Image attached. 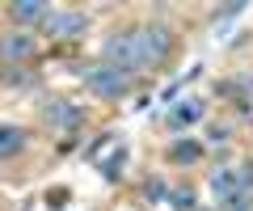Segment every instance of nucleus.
<instances>
[{"instance_id":"nucleus-4","label":"nucleus","mask_w":253,"mask_h":211,"mask_svg":"<svg viewBox=\"0 0 253 211\" xmlns=\"http://www.w3.org/2000/svg\"><path fill=\"white\" fill-rule=\"evenodd\" d=\"M42 119L51 123L55 131H76L84 114H81V106H72V101H46V106H42Z\"/></svg>"},{"instance_id":"nucleus-2","label":"nucleus","mask_w":253,"mask_h":211,"mask_svg":"<svg viewBox=\"0 0 253 211\" xmlns=\"http://www.w3.org/2000/svg\"><path fill=\"white\" fill-rule=\"evenodd\" d=\"M84 84H89L97 97H126V89H131V72H123V68L114 64H97L84 72Z\"/></svg>"},{"instance_id":"nucleus-1","label":"nucleus","mask_w":253,"mask_h":211,"mask_svg":"<svg viewBox=\"0 0 253 211\" xmlns=\"http://www.w3.org/2000/svg\"><path fill=\"white\" fill-rule=\"evenodd\" d=\"M106 64L123 68V72H139V68H156L169 59L173 34L165 26H135V30H118L106 38Z\"/></svg>"},{"instance_id":"nucleus-6","label":"nucleus","mask_w":253,"mask_h":211,"mask_svg":"<svg viewBox=\"0 0 253 211\" xmlns=\"http://www.w3.org/2000/svg\"><path fill=\"white\" fill-rule=\"evenodd\" d=\"M9 17L17 21V26H34V21L51 17V9H46L42 0H13V4H9Z\"/></svg>"},{"instance_id":"nucleus-9","label":"nucleus","mask_w":253,"mask_h":211,"mask_svg":"<svg viewBox=\"0 0 253 211\" xmlns=\"http://www.w3.org/2000/svg\"><path fill=\"white\" fill-rule=\"evenodd\" d=\"M26 144H30V135L21 127H0V156H17V152H26Z\"/></svg>"},{"instance_id":"nucleus-5","label":"nucleus","mask_w":253,"mask_h":211,"mask_svg":"<svg viewBox=\"0 0 253 211\" xmlns=\"http://www.w3.org/2000/svg\"><path fill=\"white\" fill-rule=\"evenodd\" d=\"M34 51H38V42L26 34V30H13V34H4V38H0V55L9 59V64H26V59L34 55Z\"/></svg>"},{"instance_id":"nucleus-12","label":"nucleus","mask_w":253,"mask_h":211,"mask_svg":"<svg viewBox=\"0 0 253 211\" xmlns=\"http://www.w3.org/2000/svg\"><path fill=\"white\" fill-rule=\"evenodd\" d=\"M148 199H169V190H165V182H148Z\"/></svg>"},{"instance_id":"nucleus-3","label":"nucleus","mask_w":253,"mask_h":211,"mask_svg":"<svg viewBox=\"0 0 253 211\" xmlns=\"http://www.w3.org/2000/svg\"><path fill=\"white\" fill-rule=\"evenodd\" d=\"M46 30H51V38H81L89 30V17L81 9H59L46 17Z\"/></svg>"},{"instance_id":"nucleus-11","label":"nucleus","mask_w":253,"mask_h":211,"mask_svg":"<svg viewBox=\"0 0 253 211\" xmlns=\"http://www.w3.org/2000/svg\"><path fill=\"white\" fill-rule=\"evenodd\" d=\"M4 81H9V84H17V89H21V84H34L26 72H17V68H9V72H4Z\"/></svg>"},{"instance_id":"nucleus-7","label":"nucleus","mask_w":253,"mask_h":211,"mask_svg":"<svg viewBox=\"0 0 253 211\" xmlns=\"http://www.w3.org/2000/svg\"><path fill=\"white\" fill-rule=\"evenodd\" d=\"M199 119H203V101L186 97V101H177V106L169 110V119H165V123H169L173 131H181V127H194Z\"/></svg>"},{"instance_id":"nucleus-10","label":"nucleus","mask_w":253,"mask_h":211,"mask_svg":"<svg viewBox=\"0 0 253 211\" xmlns=\"http://www.w3.org/2000/svg\"><path fill=\"white\" fill-rule=\"evenodd\" d=\"M169 203L177 211H199V203H194V190H186V186H181V190H169Z\"/></svg>"},{"instance_id":"nucleus-8","label":"nucleus","mask_w":253,"mask_h":211,"mask_svg":"<svg viewBox=\"0 0 253 211\" xmlns=\"http://www.w3.org/2000/svg\"><path fill=\"white\" fill-rule=\"evenodd\" d=\"M203 152H207V148H203L199 139H177V144L169 148V161H173V165H199Z\"/></svg>"}]
</instances>
